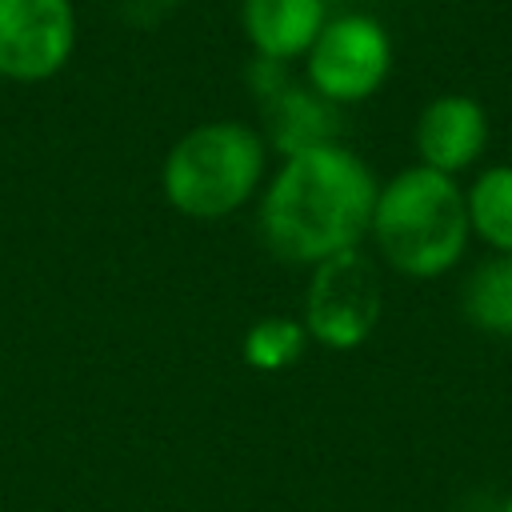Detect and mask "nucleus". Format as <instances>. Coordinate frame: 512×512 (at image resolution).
Returning a JSON list of instances; mask_svg holds the SVG:
<instances>
[{"instance_id":"f257e3e1","label":"nucleus","mask_w":512,"mask_h":512,"mask_svg":"<svg viewBox=\"0 0 512 512\" xmlns=\"http://www.w3.org/2000/svg\"><path fill=\"white\" fill-rule=\"evenodd\" d=\"M380 180L348 144H316L284 156L260 196L264 244L288 264H324L360 248L372 228Z\"/></svg>"},{"instance_id":"f03ea898","label":"nucleus","mask_w":512,"mask_h":512,"mask_svg":"<svg viewBox=\"0 0 512 512\" xmlns=\"http://www.w3.org/2000/svg\"><path fill=\"white\" fill-rule=\"evenodd\" d=\"M368 236L384 264L408 280H436L452 272L472 240L464 184L424 164L400 168L376 192Z\"/></svg>"},{"instance_id":"7ed1b4c3","label":"nucleus","mask_w":512,"mask_h":512,"mask_svg":"<svg viewBox=\"0 0 512 512\" xmlns=\"http://www.w3.org/2000/svg\"><path fill=\"white\" fill-rule=\"evenodd\" d=\"M264 180V136L240 120L188 128L164 156V200L192 220H220L244 208Z\"/></svg>"},{"instance_id":"20e7f679","label":"nucleus","mask_w":512,"mask_h":512,"mask_svg":"<svg viewBox=\"0 0 512 512\" xmlns=\"http://www.w3.org/2000/svg\"><path fill=\"white\" fill-rule=\"evenodd\" d=\"M384 316V284L376 264L352 248L312 268L304 288V332L328 352H352L368 344Z\"/></svg>"},{"instance_id":"39448f33","label":"nucleus","mask_w":512,"mask_h":512,"mask_svg":"<svg viewBox=\"0 0 512 512\" xmlns=\"http://www.w3.org/2000/svg\"><path fill=\"white\" fill-rule=\"evenodd\" d=\"M392 72V36L372 16H328L316 44L304 56L308 88L328 104H360L384 88Z\"/></svg>"},{"instance_id":"423d86ee","label":"nucleus","mask_w":512,"mask_h":512,"mask_svg":"<svg viewBox=\"0 0 512 512\" xmlns=\"http://www.w3.org/2000/svg\"><path fill=\"white\" fill-rule=\"evenodd\" d=\"M76 48L72 0H0V80H52Z\"/></svg>"},{"instance_id":"0eeeda50","label":"nucleus","mask_w":512,"mask_h":512,"mask_svg":"<svg viewBox=\"0 0 512 512\" xmlns=\"http://www.w3.org/2000/svg\"><path fill=\"white\" fill-rule=\"evenodd\" d=\"M412 140H416V164L460 180L468 168L480 164L492 140V120L476 96L444 92L420 108Z\"/></svg>"},{"instance_id":"6e6552de","label":"nucleus","mask_w":512,"mask_h":512,"mask_svg":"<svg viewBox=\"0 0 512 512\" xmlns=\"http://www.w3.org/2000/svg\"><path fill=\"white\" fill-rule=\"evenodd\" d=\"M256 100L264 104L268 144L280 156H296V152H308L316 144L340 140V108L328 104L308 84H296L292 76H284L276 88H268Z\"/></svg>"},{"instance_id":"1a4fd4ad","label":"nucleus","mask_w":512,"mask_h":512,"mask_svg":"<svg viewBox=\"0 0 512 512\" xmlns=\"http://www.w3.org/2000/svg\"><path fill=\"white\" fill-rule=\"evenodd\" d=\"M328 24L324 0H244L240 28L260 60L292 64L308 56L320 28Z\"/></svg>"},{"instance_id":"9d476101","label":"nucleus","mask_w":512,"mask_h":512,"mask_svg":"<svg viewBox=\"0 0 512 512\" xmlns=\"http://www.w3.org/2000/svg\"><path fill=\"white\" fill-rule=\"evenodd\" d=\"M468 228L488 252L512 256V164L480 168L464 188Z\"/></svg>"},{"instance_id":"9b49d317","label":"nucleus","mask_w":512,"mask_h":512,"mask_svg":"<svg viewBox=\"0 0 512 512\" xmlns=\"http://www.w3.org/2000/svg\"><path fill=\"white\" fill-rule=\"evenodd\" d=\"M460 312L476 332L512 340V256L492 252L464 276Z\"/></svg>"},{"instance_id":"f8f14e48","label":"nucleus","mask_w":512,"mask_h":512,"mask_svg":"<svg viewBox=\"0 0 512 512\" xmlns=\"http://www.w3.org/2000/svg\"><path fill=\"white\" fill-rule=\"evenodd\" d=\"M308 348V332L292 316H260L240 340V356L252 372H288Z\"/></svg>"},{"instance_id":"ddd939ff","label":"nucleus","mask_w":512,"mask_h":512,"mask_svg":"<svg viewBox=\"0 0 512 512\" xmlns=\"http://www.w3.org/2000/svg\"><path fill=\"white\" fill-rule=\"evenodd\" d=\"M500 512H512V492L504 496V504H500Z\"/></svg>"}]
</instances>
